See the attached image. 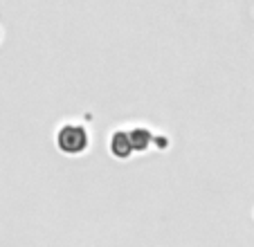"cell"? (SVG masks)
I'll list each match as a JSON object with an SVG mask.
<instances>
[{
  "mask_svg": "<svg viewBox=\"0 0 254 247\" xmlns=\"http://www.w3.org/2000/svg\"><path fill=\"white\" fill-rule=\"evenodd\" d=\"M57 146L65 155H81L90 146V135L81 124H63L57 133Z\"/></svg>",
  "mask_w": 254,
  "mask_h": 247,
  "instance_id": "6da1fadb",
  "label": "cell"
},
{
  "mask_svg": "<svg viewBox=\"0 0 254 247\" xmlns=\"http://www.w3.org/2000/svg\"><path fill=\"white\" fill-rule=\"evenodd\" d=\"M108 148H111V153L117 157V160H128L130 153H133V146H130L128 133H126V130H115V133L111 135Z\"/></svg>",
  "mask_w": 254,
  "mask_h": 247,
  "instance_id": "7a4b0ae2",
  "label": "cell"
},
{
  "mask_svg": "<svg viewBox=\"0 0 254 247\" xmlns=\"http://www.w3.org/2000/svg\"><path fill=\"white\" fill-rule=\"evenodd\" d=\"M126 133H128L133 151H137V153H144L151 146V142H153V135H151V130H146V128H133V130H126Z\"/></svg>",
  "mask_w": 254,
  "mask_h": 247,
  "instance_id": "3957f363",
  "label": "cell"
}]
</instances>
